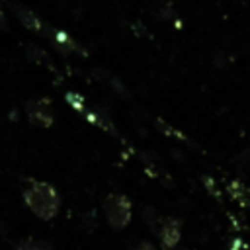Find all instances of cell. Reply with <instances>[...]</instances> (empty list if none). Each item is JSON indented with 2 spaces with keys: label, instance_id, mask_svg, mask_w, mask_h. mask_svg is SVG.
Instances as JSON below:
<instances>
[{
  "label": "cell",
  "instance_id": "obj_6",
  "mask_svg": "<svg viewBox=\"0 0 250 250\" xmlns=\"http://www.w3.org/2000/svg\"><path fill=\"white\" fill-rule=\"evenodd\" d=\"M45 33H49V37L55 41V45H57L59 49H62L64 53H82V55L86 57V51H84L68 33H64V31H61V29H53V27H47Z\"/></svg>",
  "mask_w": 250,
  "mask_h": 250
},
{
  "label": "cell",
  "instance_id": "obj_7",
  "mask_svg": "<svg viewBox=\"0 0 250 250\" xmlns=\"http://www.w3.org/2000/svg\"><path fill=\"white\" fill-rule=\"evenodd\" d=\"M16 250H53V244L43 238H23L18 242Z\"/></svg>",
  "mask_w": 250,
  "mask_h": 250
},
{
  "label": "cell",
  "instance_id": "obj_3",
  "mask_svg": "<svg viewBox=\"0 0 250 250\" xmlns=\"http://www.w3.org/2000/svg\"><path fill=\"white\" fill-rule=\"evenodd\" d=\"M25 113L31 125L41 127V129H49L55 123V113L51 107V100L41 98V100H29L25 104Z\"/></svg>",
  "mask_w": 250,
  "mask_h": 250
},
{
  "label": "cell",
  "instance_id": "obj_4",
  "mask_svg": "<svg viewBox=\"0 0 250 250\" xmlns=\"http://www.w3.org/2000/svg\"><path fill=\"white\" fill-rule=\"evenodd\" d=\"M160 238V244L164 250H174L178 244H180V238H182V223L178 219H164L162 225L154 230Z\"/></svg>",
  "mask_w": 250,
  "mask_h": 250
},
{
  "label": "cell",
  "instance_id": "obj_2",
  "mask_svg": "<svg viewBox=\"0 0 250 250\" xmlns=\"http://www.w3.org/2000/svg\"><path fill=\"white\" fill-rule=\"evenodd\" d=\"M104 215L107 225L113 230H121L131 223L133 217V203L123 193H109L104 199Z\"/></svg>",
  "mask_w": 250,
  "mask_h": 250
},
{
  "label": "cell",
  "instance_id": "obj_5",
  "mask_svg": "<svg viewBox=\"0 0 250 250\" xmlns=\"http://www.w3.org/2000/svg\"><path fill=\"white\" fill-rule=\"evenodd\" d=\"M14 14H16V18L23 23V27H27V29H33V31H47V23L35 14V12H31L29 8H25V6H20V4H16L14 8Z\"/></svg>",
  "mask_w": 250,
  "mask_h": 250
},
{
  "label": "cell",
  "instance_id": "obj_8",
  "mask_svg": "<svg viewBox=\"0 0 250 250\" xmlns=\"http://www.w3.org/2000/svg\"><path fill=\"white\" fill-rule=\"evenodd\" d=\"M135 250H156V246H154L152 242H148V240H141V242L135 246Z\"/></svg>",
  "mask_w": 250,
  "mask_h": 250
},
{
  "label": "cell",
  "instance_id": "obj_1",
  "mask_svg": "<svg viewBox=\"0 0 250 250\" xmlns=\"http://www.w3.org/2000/svg\"><path fill=\"white\" fill-rule=\"evenodd\" d=\"M21 195H23V203L29 207V211L35 217L43 221H51L59 215L61 195L53 184L45 180H29Z\"/></svg>",
  "mask_w": 250,
  "mask_h": 250
}]
</instances>
